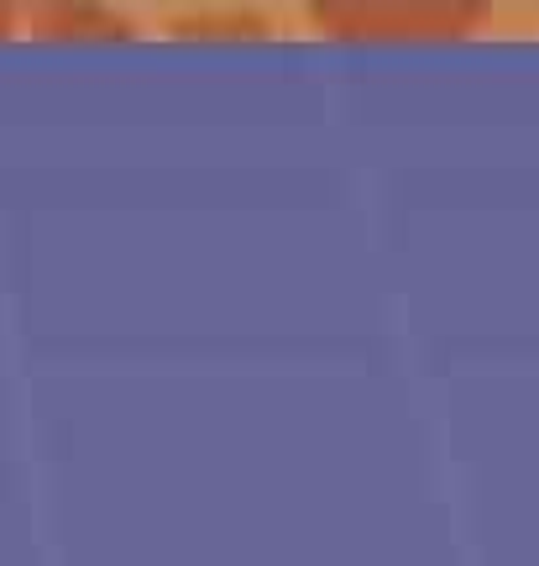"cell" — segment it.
<instances>
[{"instance_id": "obj_1", "label": "cell", "mask_w": 539, "mask_h": 566, "mask_svg": "<svg viewBox=\"0 0 539 566\" xmlns=\"http://www.w3.org/2000/svg\"><path fill=\"white\" fill-rule=\"evenodd\" d=\"M304 11L340 42H445L477 32L493 0H304Z\"/></svg>"}, {"instance_id": "obj_2", "label": "cell", "mask_w": 539, "mask_h": 566, "mask_svg": "<svg viewBox=\"0 0 539 566\" xmlns=\"http://www.w3.org/2000/svg\"><path fill=\"white\" fill-rule=\"evenodd\" d=\"M21 17L38 38H126L120 17H110L101 0H27Z\"/></svg>"}, {"instance_id": "obj_3", "label": "cell", "mask_w": 539, "mask_h": 566, "mask_svg": "<svg viewBox=\"0 0 539 566\" xmlns=\"http://www.w3.org/2000/svg\"><path fill=\"white\" fill-rule=\"evenodd\" d=\"M21 6H27V0H0V38H11V32H17Z\"/></svg>"}]
</instances>
